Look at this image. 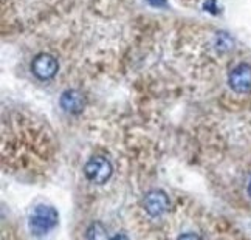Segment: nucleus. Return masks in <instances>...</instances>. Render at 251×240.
Instances as JSON below:
<instances>
[{
    "label": "nucleus",
    "mask_w": 251,
    "mask_h": 240,
    "mask_svg": "<svg viewBox=\"0 0 251 240\" xmlns=\"http://www.w3.org/2000/svg\"><path fill=\"white\" fill-rule=\"evenodd\" d=\"M57 225V211L51 206L39 205L30 217V228L34 234H45Z\"/></svg>",
    "instance_id": "nucleus-1"
},
{
    "label": "nucleus",
    "mask_w": 251,
    "mask_h": 240,
    "mask_svg": "<svg viewBox=\"0 0 251 240\" xmlns=\"http://www.w3.org/2000/svg\"><path fill=\"white\" fill-rule=\"evenodd\" d=\"M112 172H113V168H112V163L104 158L101 155H96L93 158H90L87 161V165L84 168V174L85 177L89 178L90 181L96 185H102L105 183L110 177H112Z\"/></svg>",
    "instance_id": "nucleus-2"
},
{
    "label": "nucleus",
    "mask_w": 251,
    "mask_h": 240,
    "mask_svg": "<svg viewBox=\"0 0 251 240\" xmlns=\"http://www.w3.org/2000/svg\"><path fill=\"white\" fill-rule=\"evenodd\" d=\"M57 69H59V64H57L56 57L51 54H45V53L37 54L33 59V64H31L33 74L41 81L51 79L53 76L57 73Z\"/></svg>",
    "instance_id": "nucleus-3"
},
{
    "label": "nucleus",
    "mask_w": 251,
    "mask_h": 240,
    "mask_svg": "<svg viewBox=\"0 0 251 240\" xmlns=\"http://www.w3.org/2000/svg\"><path fill=\"white\" fill-rule=\"evenodd\" d=\"M143 206L146 213L152 217H158L165 214L169 208V197L163 191H151L144 195Z\"/></svg>",
    "instance_id": "nucleus-4"
},
{
    "label": "nucleus",
    "mask_w": 251,
    "mask_h": 240,
    "mask_svg": "<svg viewBox=\"0 0 251 240\" xmlns=\"http://www.w3.org/2000/svg\"><path fill=\"white\" fill-rule=\"evenodd\" d=\"M229 87L237 93H245L251 90V65L240 64L234 67L229 73Z\"/></svg>",
    "instance_id": "nucleus-5"
},
{
    "label": "nucleus",
    "mask_w": 251,
    "mask_h": 240,
    "mask_svg": "<svg viewBox=\"0 0 251 240\" xmlns=\"http://www.w3.org/2000/svg\"><path fill=\"white\" fill-rule=\"evenodd\" d=\"M85 105V96L78 90H67L61 96V107L69 113H81Z\"/></svg>",
    "instance_id": "nucleus-6"
},
{
    "label": "nucleus",
    "mask_w": 251,
    "mask_h": 240,
    "mask_svg": "<svg viewBox=\"0 0 251 240\" xmlns=\"http://www.w3.org/2000/svg\"><path fill=\"white\" fill-rule=\"evenodd\" d=\"M248 194H250V197H251V181H250V185H248Z\"/></svg>",
    "instance_id": "nucleus-7"
}]
</instances>
